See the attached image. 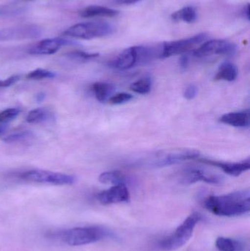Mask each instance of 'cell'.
<instances>
[{
	"mask_svg": "<svg viewBox=\"0 0 250 251\" xmlns=\"http://www.w3.org/2000/svg\"><path fill=\"white\" fill-rule=\"evenodd\" d=\"M204 206L218 216L235 217L250 210V190L234 192L224 196H212L205 201Z\"/></svg>",
	"mask_w": 250,
	"mask_h": 251,
	"instance_id": "obj_1",
	"label": "cell"
},
{
	"mask_svg": "<svg viewBox=\"0 0 250 251\" xmlns=\"http://www.w3.org/2000/svg\"><path fill=\"white\" fill-rule=\"evenodd\" d=\"M202 220V215L199 212L191 214L183 224L178 227L173 234L161 240L159 248L164 251L177 250L184 246L192 237L197 224Z\"/></svg>",
	"mask_w": 250,
	"mask_h": 251,
	"instance_id": "obj_2",
	"label": "cell"
},
{
	"mask_svg": "<svg viewBox=\"0 0 250 251\" xmlns=\"http://www.w3.org/2000/svg\"><path fill=\"white\" fill-rule=\"evenodd\" d=\"M114 26L108 22H85L70 26L63 32V35L77 39L91 40L108 36L114 33Z\"/></svg>",
	"mask_w": 250,
	"mask_h": 251,
	"instance_id": "obj_3",
	"label": "cell"
},
{
	"mask_svg": "<svg viewBox=\"0 0 250 251\" xmlns=\"http://www.w3.org/2000/svg\"><path fill=\"white\" fill-rule=\"evenodd\" d=\"M152 53L147 46H135L123 50L110 63V66L118 70H127L151 61Z\"/></svg>",
	"mask_w": 250,
	"mask_h": 251,
	"instance_id": "obj_4",
	"label": "cell"
},
{
	"mask_svg": "<svg viewBox=\"0 0 250 251\" xmlns=\"http://www.w3.org/2000/svg\"><path fill=\"white\" fill-rule=\"evenodd\" d=\"M106 230L98 227H79L66 230L60 234L63 242L70 246H80L96 243L108 236Z\"/></svg>",
	"mask_w": 250,
	"mask_h": 251,
	"instance_id": "obj_5",
	"label": "cell"
},
{
	"mask_svg": "<svg viewBox=\"0 0 250 251\" xmlns=\"http://www.w3.org/2000/svg\"><path fill=\"white\" fill-rule=\"evenodd\" d=\"M208 39L205 33H200L183 39L168 41L161 45V53L159 58L164 59L172 56L179 55L187 52L196 46L200 45Z\"/></svg>",
	"mask_w": 250,
	"mask_h": 251,
	"instance_id": "obj_6",
	"label": "cell"
},
{
	"mask_svg": "<svg viewBox=\"0 0 250 251\" xmlns=\"http://www.w3.org/2000/svg\"><path fill=\"white\" fill-rule=\"evenodd\" d=\"M21 178L32 182L51 184L54 185H70L76 181V178L73 176L45 170L26 171L21 175Z\"/></svg>",
	"mask_w": 250,
	"mask_h": 251,
	"instance_id": "obj_7",
	"label": "cell"
},
{
	"mask_svg": "<svg viewBox=\"0 0 250 251\" xmlns=\"http://www.w3.org/2000/svg\"><path fill=\"white\" fill-rule=\"evenodd\" d=\"M237 45L227 40L213 39L205 41L198 49L194 51L193 54L197 57H205L208 56L234 55L237 53Z\"/></svg>",
	"mask_w": 250,
	"mask_h": 251,
	"instance_id": "obj_8",
	"label": "cell"
},
{
	"mask_svg": "<svg viewBox=\"0 0 250 251\" xmlns=\"http://www.w3.org/2000/svg\"><path fill=\"white\" fill-rule=\"evenodd\" d=\"M42 29L35 25H19L0 29V41H20L39 38Z\"/></svg>",
	"mask_w": 250,
	"mask_h": 251,
	"instance_id": "obj_9",
	"label": "cell"
},
{
	"mask_svg": "<svg viewBox=\"0 0 250 251\" xmlns=\"http://www.w3.org/2000/svg\"><path fill=\"white\" fill-rule=\"evenodd\" d=\"M154 161V166L165 167L176 165L186 160H196L199 158V152L195 150L174 151L168 153H161Z\"/></svg>",
	"mask_w": 250,
	"mask_h": 251,
	"instance_id": "obj_10",
	"label": "cell"
},
{
	"mask_svg": "<svg viewBox=\"0 0 250 251\" xmlns=\"http://www.w3.org/2000/svg\"><path fill=\"white\" fill-rule=\"evenodd\" d=\"M76 43L62 38H47L37 43L29 49V53L34 55H48L57 52L64 46L74 45Z\"/></svg>",
	"mask_w": 250,
	"mask_h": 251,
	"instance_id": "obj_11",
	"label": "cell"
},
{
	"mask_svg": "<svg viewBox=\"0 0 250 251\" xmlns=\"http://www.w3.org/2000/svg\"><path fill=\"white\" fill-rule=\"evenodd\" d=\"M129 199L130 194L126 184L114 185L108 190L101 192L97 196L98 201L103 205L127 202Z\"/></svg>",
	"mask_w": 250,
	"mask_h": 251,
	"instance_id": "obj_12",
	"label": "cell"
},
{
	"mask_svg": "<svg viewBox=\"0 0 250 251\" xmlns=\"http://www.w3.org/2000/svg\"><path fill=\"white\" fill-rule=\"evenodd\" d=\"M196 160L206 165H212L223 170L227 175L231 176H239L241 174L249 171L250 168V159L239 162H225L220 161L211 160L205 158H198Z\"/></svg>",
	"mask_w": 250,
	"mask_h": 251,
	"instance_id": "obj_13",
	"label": "cell"
},
{
	"mask_svg": "<svg viewBox=\"0 0 250 251\" xmlns=\"http://www.w3.org/2000/svg\"><path fill=\"white\" fill-rule=\"evenodd\" d=\"M198 181H204L211 184H221L223 178L220 176L207 174L205 171L199 169H189L185 171L182 182L184 184H192Z\"/></svg>",
	"mask_w": 250,
	"mask_h": 251,
	"instance_id": "obj_14",
	"label": "cell"
},
{
	"mask_svg": "<svg viewBox=\"0 0 250 251\" xmlns=\"http://www.w3.org/2000/svg\"><path fill=\"white\" fill-rule=\"evenodd\" d=\"M250 121V112L248 110L226 113L220 118L222 123L236 128H248Z\"/></svg>",
	"mask_w": 250,
	"mask_h": 251,
	"instance_id": "obj_15",
	"label": "cell"
},
{
	"mask_svg": "<svg viewBox=\"0 0 250 251\" xmlns=\"http://www.w3.org/2000/svg\"><path fill=\"white\" fill-rule=\"evenodd\" d=\"M83 18L116 17L120 14L119 10L101 5H91L85 7L79 11Z\"/></svg>",
	"mask_w": 250,
	"mask_h": 251,
	"instance_id": "obj_16",
	"label": "cell"
},
{
	"mask_svg": "<svg viewBox=\"0 0 250 251\" xmlns=\"http://www.w3.org/2000/svg\"><path fill=\"white\" fill-rule=\"evenodd\" d=\"M239 75L237 66L230 62H225L219 67L215 79L217 80H225L233 82L236 80Z\"/></svg>",
	"mask_w": 250,
	"mask_h": 251,
	"instance_id": "obj_17",
	"label": "cell"
},
{
	"mask_svg": "<svg viewBox=\"0 0 250 251\" xmlns=\"http://www.w3.org/2000/svg\"><path fill=\"white\" fill-rule=\"evenodd\" d=\"M170 17L173 22H183L191 24L195 22L198 19V13L193 6H186L172 13Z\"/></svg>",
	"mask_w": 250,
	"mask_h": 251,
	"instance_id": "obj_18",
	"label": "cell"
},
{
	"mask_svg": "<svg viewBox=\"0 0 250 251\" xmlns=\"http://www.w3.org/2000/svg\"><path fill=\"white\" fill-rule=\"evenodd\" d=\"M115 88L114 85L106 82H96L92 85V91L95 98L100 102H105L110 100Z\"/></svg>",
	"mask_w": 250,
	"mask_h": 251,
	"instance_id": "obj_19",
	"label": "cell"
},
{
	"mask_svg": "<svg viewBox=\"0 0 250 251\" xmlns=\"http://www.w3.org/2000/svg\"><path fill=\"white\" fill-rule=\"evenodd\" d=\"M98 180L102 184H126V178L123 173L118 171H107L102 173L98 177Z\"/></svg>",
	"mask_w": 250,
	"mask_h": 251,
	"instance_id": "obj_20",
	"label": "cell"
},
{
	"mask_svg": "<svg viewBox=\"0 0 250 251\" xmlns=\"http://www.w3.org/2000/svg\"><path fill=\"white\" fill-rule=\"evenodd\" d=\"M153 81L150 76H145L138 79L136 82H133L131 85L130 89L136 94L141 95H145L151 92L152 88Z\"/></svg>",
	"mask_w": 250,
	"mask_h": 251,
	"instance_id": "obj_21",
	"label": "cell"
},
{
	"mask_svg": "<svg viewBox=\"0 0 250 251\" xmlns=\"http://www.w3.org/2000/svg\"><path fill=\"white\" fill-rule=\"evenodd\" d=\"M51 116V113L46 109H35L28 113L26 121L29 124H41L48 121Z\"/></svg>",
	"mask_w": 250,
	"mask_h": 251,
	"instance_id": "obj_22",
	"label": "cell"
},
{
	"mask_svg": "<svg viewBox=\"0 0 250 251\" xmlns=\"http://www.w3.org/2000/svg\"><path fill=\"white\" fill-rule=\"evenodd\" d=\"M216 247L220 251H237L239 250V243L226 237H219L216 241Z\"/></svg>",
	"mask_w": 250,
	"mask_h": 251,
	"instance_id": "obj_23",
	"label": "cell"
},
{
	"mask_svg": "<svg viewBox=\"0 0 250 251\" xmlns=\"http://www.w3.org/2000/svg\"><path fill=\"white\" fill-rule=\"evenodd\" d=\"M56 76V74L45 69H38L36 70L29 72L26 75V79H34V80H41L44 79H51Z\"/></svg>",
	"mask_w": 250,
	"mask_h": 251,
	"instance_id": "obj_24",
	"label": "cell"
},
{
	"mask_svg": "<svg viewBox=\"0 0 250 251\" xmlns=\"http://www.w3.org/2000/svg\"><path fill=\"white\" fill-rule=\"evenodd\" d=\"M68 57L75 60L79 61H87V60H92L99 56L98 53H88L82 51H70L67 54Z\"/></svg>",
	"mask_w": 250,
	"mask_h": 251,
	"instance_id": "obj_25",
	"label": "cell"
},
{
	"mask_svg": "<svg viewBox=\"0 0 250 251\" xmlns=\"http://www.w3.org/2000/svg\"><path fill=\"white\" fill-rule=\"evenodd\" d=\"M133 96L128 93H119L110 97L108 101L112 105H120V104L129 102L133 100Z\"/></svg>",
	"mask_w": 250,
	"mask_h": 251,
	"instance_id": "obj_26",
	"label": "cell"
},
{
	"mask_svg": "<svg viewBox=\"0 0 250 251\" xmlns=\"http://www.w3.org/2000/svg\"><path fill=\"white\" fill-rule=\"evenodd\" d=\"M32 137V134L29 131H22V132L15 133L4 137V142L6 143H17L27 140Z\"/></svg>",
	"mask_w": 250,
	"mask_h": 251,
	"instance_id": "obj_27",
	"label": "cell"
},
{
	"mask_svg": "<svg viewBox=\"0 0 250 251\" xmlns=\"http://www.w3.org/2000/svg\"><path fill=\"white\" fill-rule=\"evenodd\" d=\"M21 110L18 108H9L0 113V123H7L14 120L19 114Z\"/></svg>",
	"mask_w": 250,
	"mask_h": 251,
	"instance_id": "obj_28",
	"label": "cell"
},
{
	"mask_svg": "<svg viewBox=\"0 0 250 251\" xmlns=\"http://www.w3.org/2000/svg\"><path fill=\"white\" fill-rule=\"evenodd\" d=\"M198 88L195 85H189L185 89L183 97L186 100H192L198 95Z\"/></svg>",
	"mask_w": 250,
	"mask_h": 251,
	"instance_id": "obj_29",
	"label": "cell"
},
{
	"mask_svg": "<svg viewBox=\"0 0 250 251\" xmlns=\"http://www.w3.org/2000/svg\"><path fill=\"white\" fill-rule=\"evenodd\" d=\"M19 79H20V76L14 75V76H11L4 80H0V88H7V87L11 86L16 83Z\"/></svg>",
	"mask_w": 250,
	"mask_h": 251,
	"instance_id": "obj_30",
	"label": "cell"
},
{
	"mask_svg": "<svg viewBox=\"0 0 250 251\" xmlns=\"http://www.w3.org/2000/svg\"><path fill=\"white\" fill-rule=\"evenodd\" d=\"M179 65H180L181 69L186 70L189 66V57L186 55L182 56L179 60Z\"/></svg>",
	"mask_w": 250,
	"mask_h": 251,
	"instance_id": "obj_31",
	"label": "cell"
},
{
	"mask_svg": "<svg viewBox=\"0 0 250 251\" xmlns=\"http://www.w3.org/2000/svg\"><path fill=\"white\" fill-rule=\"evenodd\" d=\"M250 4H246L243 9V15L248 20L250 19Z\"/></svg>",
	"mask_w": 250,
	"mask_h": 251,
	"instance_id": "obj_32",
	"label": "cell"
},
{
	"mask_svg": "<svg viewBox=\"0 0 250 251\" xmlns=\"http://www.w3.org/2000/svg\"><path fill=\"white\" fill-rule=\"evenodd\" d=\"M140 0H117L120 4H132L138 2Z\"/></svg>",
	"mask_w": 250,
	"mask_h": 251,
	"instance_id": "obj_33",
	"label": "cell"
},
{
	"mask_svg": "<svg viewBox=\"0 0 250 251\" xmlns=\"http://www.w3.org/2000/svg\"><path fill=\"white\" fill-rule=\"evenodd\" d=\"M45 94H42V93H41V94H38V95H37L36 97V100L38 101H44V99H45Z\"/></svg>",
	"mask_w": 250,
	"mask_h": 251,
	"instance_id": "obj_34",
	"label": "cell"
},
{
	"mask_svg": "<svg viewBox=\"0 0 250 251\" xmlns=\"http://www.w3.org/2000/svg\"><path fill=\"white\" fill-rule=\"evenodd\" d=\"M2 132H3V128H1V126H0V134H1V133H2Z\"/></svg>",
	"mask_w": 250,
	"mask_h": 251,
	"instance_id": "obj_35",
	"label": "cell"
}]
</instances>
